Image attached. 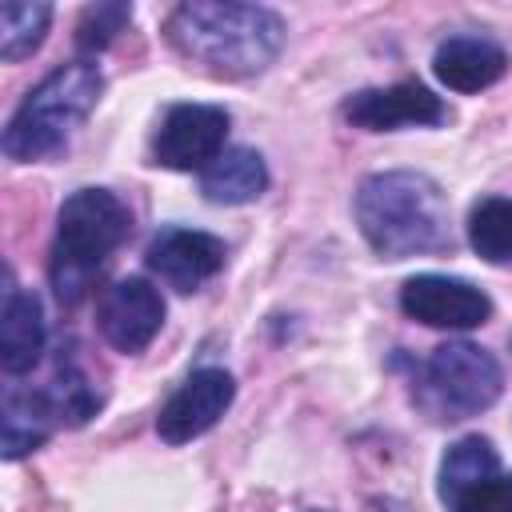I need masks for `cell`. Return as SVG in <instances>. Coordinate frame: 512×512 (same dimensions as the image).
<instances>
[{"instance_id":"1","label":"cell","mask_w":512,"mask_h":512,"mask_svg":"<svg viewBox=\"0 0 512 512\" xmlns=\"http://www.w3.org/2000/svg\"><path fill=\"white\" fill-rule=\"evenodd\" d=\"M168 44L212 76L244 80L264 72L284 48V20L260 4L188 0L164 20Z\"/></svg>"},{"instance_id":"11","label":"cell","mask_w":512,"mask_h":512,"mask_svg":"<svg viewBox=\"0 0 512 512\" xmlns=\"http://www.w3.org/2000/svg\"><path fill=\"white\" fill-rule=\"evenodd\" d=\"M236 396V380L224 368H200L192 372L160 408L156 416V436L164 444H188L196 436H204L232 404Z\"/></svg>"},{"instance_id":"16","label":"cell","mask_w":512,"mask_h":512,"mask_svg":"<svg viewBox=\"0 0 512 512\" xmlns=\"http://www.w3.org/2000/svg\"><path fill=\"white\" fill-rule=\"evenodd\" d=\"M496 468H500L496 448H492L484 436H464V440H456V444L444 452V460H440V496H444L448 504H456L468 488H476V484H484L488 476H496Z\"/></svg>"},{"instance_id":"12","label":"cell","mask_w":512,"mask_h":512,"mask_svg":"<svg viewBox=\"0 0 512 512\" xmlns=\"http://www.w3.org/2000/svg\"><path fill=\"white\" fill-rule=\"evenodd\" d=\"M48 328L44 308L32 288H20L12 272L4 268V308H0V368L4 376H24L36 368L44 352Z\"/></svg>"},{"instance_id":"7","label":"cell","mask_w":512,"mask_h":512,"mask_svg":"<svg viewBox=\"0 0 512 512\" xmlns=\"http://www.w3.org/2000/svg\"><path fill=\"white\" fill-rule=\"evenodd\" d=\"M344 120L364 132H396V128H432L448 120V104L424 88L420 80H400L388 88H360L344 100Z\"/></svg>"},{"instance_id":"8","label":"cell","mask_w":512,"mask_h":512,"mask_svg":"<svg viewBox=\"0 0 512 512\" xmlns=\"http://www.w3.org/2000/svg\"><path fill=\"white\" fill-rule=\"evenodd\" d=\"M400 308H404V316H412L428 328H452V332L480 328L492 316V300L476 284H468L460 276H440V272H420V276L404 280Z\"/></svg>"},{"instance_id":"6","label":"cell","mask_w":512,"mask_h":512,"mask_svg":"<svg viewBox=\"0 0 512 512\" xmlns=\"http://www.w3.org/2000/svg\"><path fill=\"white\" fill-rule=\"evenodd\" d=\"M228 112L220 104H172L152 136V160L172 172H204L228 148Z\"/></svg>"},{"instance_id":"4","label":"cell","mask_w":512,"mask_h":512,"mask_svg":"<svg viewBox=\"0 0 512 512\" xmlns=\"http://www.w3.org/2000/svg\"><path fill=\"white\" fill-rule=\"evenodd\" d=\"M100 92H104V76H100L96 60L60 64L12 112L4 140H0L4 156L16 164H32V160L60 152L68 144V136L88 120Z\"/></svg>"},{"instance_id":"3","label":"cell","mask_w":512,"mask_h":512,"mask_svg":"<svg viewBox=\"0 0 512 512\" xmlns=\"http://www.w3.org/2000/svg\"><path fill=\"white\" fill-rule=\"evenodd\" d=\"M132 212L108 188H80L56 212V240L48 276L60 304H80L96 276L108 268L112 252L128 240Z\"/></svg>"},{"instance_id":"18","label":"cell","mask_w":512,"mask_h":512,"mask_svg":"<svg viewBox=\"0 0 512 512\" xmlns=\"http://www.w3.org/2000/svg\"><path fill=\"white\" fill-rule=\"evenodd\" d=\"M468 244L480 260L508 264L512 260V200L504 196L476 200L468 212Z\"/></svg>"},{"instance_id":"17","label":"cell","mask_w":512,"mask_h":512,"mask_svg":"<svg viewBox=\"0 0 512 512\" xmlns=\"http://www.w3.org/2000/svg\"><path fill=\"white\" fill-rule=\"evenodd\" d=\"M44 392H48V400H52V408H56V420L68 424V428L84 424V420L96 416V408H100L96 384L88 380V372H84L64 348H60V356H56V368H52V380L44 384Z\"/></svg>"},{"instance_id":"21","label":"cell","mask_w":512,"mask_h":512,"mask_svg":"<svg viewBox=\"0 0 512 512\" xmlns=\"http://www.w3.org/2000/svg\"><path fill=\"white\" fill-rule=\"evenodd\" d=\"M452 512H512V476H488L484 484L468 488L452 504Z\"/></svg>"},{"instance_id":"15","label":"cell","mask_w":512,"mask_h":512,"mask_svg":"<svg viewBox=\"0 0 512 512\" xmlns=\"http://www.w3.org/2000/svg\"><path fill=\"white\" fill-rule=\"evenodd\" d=\"M268 188V164L256 148H228L200 172V192L212 204H252Z\"/></svg>"},{"instance_id":"19","label":"cell","mask_w":512,"mask_h":512,"mask_svg":"<svg viewBox=\"0 0 512 512\" xmlns=\"http://www.w3.org/2000/svg\"><path fill=\"white\" fill-rule=\"evenodd\" d=\"M52 8L48 4H32V0H8L0 8V60L16 64L24 56H32L44 44Z\"/></svg>"},{"instance_id":"14","label":"cell","mask_w":512,"mask_h":512,"mask_svg":"<svg viewBox=\"0 0 512 512\" xmlns=\"http://www.w3.org/2000/svg\"><path fill=\"white\" fill-rule=\"evenodd\" d=\"M56 408L48 400L44 388H20L8 384L4 388V404H0V452L4 460H20L28 452H36L52 432H56Z\"/></svg>"},{"instance_id":"5","label":"cell","mask_w":512,"mask_h":512,"mask_svg":"<svg viewBox=\"0 0 512 512\" xmlns=\"http://www.w3.org/2000/svg\"><path fill=\"white\" fill-rule=\"evenodd\" d=\"M504 392V372L492 352L468 340H448L432 348L424 364L412 372V400L424 416L440 424H456L468 416L488 412Z\"/></svg>"},{"instance_id":"10","label":"cell","mask_w":512,"mask_h":512,"mask_svg":"<svg viewBox=\"0 0 512 512\" xmlns=\"http://www.w3.org/2000/svg\"><path fill=\"white\" fill-rule=\"evenodd\" d=\"M224 240L200 228H160L144 252V264L156 280L176 292H196L224 268Z\"/></svg>"},{"instance_id":"9","label":"cell","mask_w":512,"mask_h":512,"mask_svg":"<svg viewBox=\"0 0 512 512\" xmlns=\"http://www.w3.org/2000/svg\"><path fill=\"white\" fill-rule=\"evenodd\" d=\"M96 320H100V332L104 340L116 348V352H144L160 324H164V300H160V288L144 276H124L116 280L112 288H104L100 296V308H96Z\"/></svg>"},{"instance_id":"2","label":"cell","mask_w":512,"mask_h":512,"mask_svg":"<svg viewBox=\"0 0 512 512\" xmlns=\"http://www.w3.org/2000/svg\"><path fill=\"white\" fill-rule=\"evenodd\" d=\"M356 224L372 252L384 260H408L444 252L452 244L448 200L428 172L392 168L372 172L356 188Z\"/></svg>"},{"instance_id":"13","label":"cell","mask_w":512,"mask_h":512,"mask_svg":"<svg viewBox=\"0 0 512 512\" xmlns=\"http://www.w3.org/2000/svg\"><path fill=\"white\" fill-rule=\"evenodd\" d=\"M508 68V56L496 40L488 36H448L436 56H432V72L444 88L452 92H480L492 88Z\"/></svg>"},{"instance_id":"20","label":"cell","mask_w":512,"mask_h":512,"mask_svg":"<svg viewBox=\"0 0 512 512\" xmlns=\"http://www.w3.org/2000/svg\"><path fill=\"white\" fill-rule=\"evenodd\" d=\"M128 20H132V4H116V0L112 4H88L76 20V48L84 56L104 52L128 28Z\"/></svg>"}]
</instances>
